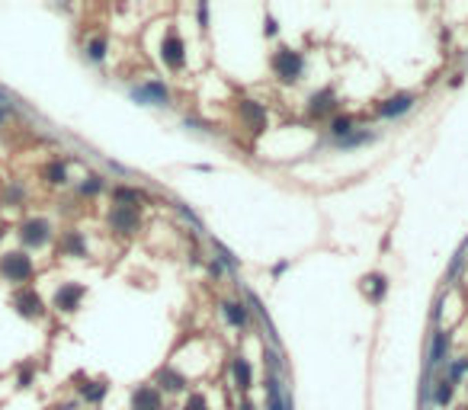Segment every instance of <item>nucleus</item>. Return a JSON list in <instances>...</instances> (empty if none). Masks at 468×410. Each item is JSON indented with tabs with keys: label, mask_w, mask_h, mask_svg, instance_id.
I'll list each match as a JSON object with an SVG mask.
<instances>
[{
	"label": "nucleus",
	"mask_w": 468,
	"mask_h": 410,
	"mask_svg": "<svg viewBox=\"0 0 468 410\" xmlns=\"http://www.w3.org/2000/svg\"><path fill=\"white\" fill-rule=\"evenodd\" d=\"M222 272H225V270H222V263H218V260L209 263V276H212V279H222Z\"/></svg>",
	"instance_id": "35"
},
{
	"label": "nucleus",
	"mask_w": 468,
	"mask_h": 410,
	"mask_svg": "<svg viewBox=\"0 0 468 410\" xmlns=\"http://www.w3.org/2000/svg\"><path fill=\"white\" fill-rule=\"evenodd\" d=\"M263 388H266V410H286V391H282V385H279V375L266 372Z\"/></svg>",
	"instance_id": "21"
},
{
	"label": "nucleus",
	"mask_w": 468,
	"mask_h": 410,
	"mask_svg": "<svg viewBox=\"0 0 468 410\" xmlns=\"http://www.w3.org/2000/svg\"><path fill=\"white\" fill-rule=\"evenodd\" d=\"M375 135L372 131H353L350 138H343V141H337L340 148H359V144H365V141H372Z\"/></svg>",
	"instance_id": "30"
},
{
	"label": "nucleus",
	"mask_w": 468,
	"mask_h": 410,
	"mask_svg": "<svg viewBox=\"0 0 468 410\" xmlns=\"http://www.w3.org/2000/svg\"><path fill=\"white\" fill-rule=\"evenodd\" d=\"M141 202H148V193L138 186H113V205H129V208H141Z\"/></svg>",
	"instance_id": "20"
},
{
	"label": "nucleus",
	"mask_w": 468,
	"mask_h": 410,
	"mask_svg": "<svg viewBox=\"0 0 468 410\" xmlns=\"http://www.w3.org/2000/svg\"><path fill=\"white\" fill-rule=\"evenodd\" d=\"M32 382H36V365L23 363L17 369V388H32Z\"/></svg>",
	"instance_id": "28"
},
{
	"label": "nucleus",
	"mask_w": 468,
	"mask_h": 410,
	"mask_svg": "<svg viewBox=\"0 0 468 410\" xmlns=\"http://www.w3.org/2000/svg\"><path fill=\"white\" fill-rule=\"evenodd\" d=\"M237 116L247 122V129H251L253 135H260V131L266 129V109H263L257 100H251V96H241V100H237Z\"/></svg>",
	"instance_id": "9"
},
{
	"label": "nucleus",
	"mask_w": 468,
	"mask_h": 410,
	"mask_svg": "<svg viewBox=\"0 0 468 410\" xmlns=\"http://www.w3.org/2000/svg\"><path fill=\"white\" fill-rule=\"evenodd\" d=\"M131 100H138L141 106H170V90L160 80H148L131 90Z\"/></svg>",
	"instance_id": "8"
},
{
	"label": "nucleus",
	"mask_w": 468,
	"mask_h": 410,
	"mask_svg": "<svg viewBox=\"0 0 468 410\" xmlns=\"http://www.w3.org/2000/svg\"><path fill=\"white\" fill-rule=\"evenodd\" d=\"M106 189V180L100 177V173H87L81 183H77V196H84V199H96L100 193Z\"/></svg>",
	"instance_id": "23"
},
{
	"label": "nucleus",
	"mask_w": 468,
	"mask_h": 410,
	"mask_svg": "<svg viewBox=\"0 0 468 410\" xmlns=\"http://www.w3.org/2000/svg\"><path fill=\"white\" fill-rule=\"evenodd\" d=\"M58 253H61V257L84 260V257H87V237H84V231H77V228H65V231H61V237H58Z\"/></svg>",
	"instance_id": "10"
},
{
	"label": "nucleus",
	"mask_w": 468,
	"mask_h": 410,
	"mask_svg": "<svg viewBox=\"0 0 468 410\" xmlns=\"http://www.w3.org/2000/svg\"><path fill=\"white\" fill-rule=\"evenodd\" d=\"M276 29H279V26H276V19H273V17H266V19H263V36H266V39H273V36H276Z\"/></svg>",
	"instance_id": "34"
},
{
	"label": "nucleus",
	"mask_w": 468,
	"mask_h": 410,
	"mask_svg": "<svg viewBox=\"0 0 468 410\" xmlns=\"http://www.w3.org/2000/svg\"><path fill=\"white\" fill-rule=\"evenodd\" d=\"M465 372H468V356H465V359H459V363H452L449 378H452V382H459V375H465Z\"/></svg>",
	"instance_id": "32"
},
{
	"label": "nucleus",
	"mask_w": 468,
	"mask_h": 410,
	"mask_svg": "<svg viewBox=\"0 0 468 410\" xmlns=\"http://www.w3.org/2000/svg\"><path fill=\"white\" fill-rule=\"evenodd\" d=\"M131 410H164V398L154 385H138L131 391Z\"/></svg>",
	"instance_id": "14"
},
{
	"label": "nucleus",
	"mask_w": 468,
	"mask_h": 410,
	"mask_svg": "<svg viewBox=\"0 0 468 410\" xmlns=\"http://www.w3.org/2000/svg\"><path fill=\"white\" fill-rule=\"evenodd\" d=\"M154 388H158V391H167V394L187 391V375L177 372L173 365H160L158 375H154Z\"/></svg>",
	"instance_id": "13"
},
{
	"label": "nucleus",
	"mask_w": 468,
	"mask_h": 410,
	"mask_svg": "<svg viewBox=\"0 0 468 410\" xmlns=\"http://www.w3.org/2000/svg\"><path fill=\"white\" fill-rule=\"evenodd\" d=\"M87 289L81 285V282H61L55 289V295H52V308H55L58 314H74L77 308H81V301H84Z\"/></svg>",
	"instance_id": "7"
},
{
	"label": "nucleus",
	"mask_w": 468,
	"mask_h": 410,
	"mask_svg": "<svg viewBox=\"0 0 468 410\" xmlns=\"http://www.w3.org/2000/svg\"><path fill=\"white\" fill-rule=\"evenodd\" d=\"M334 109H337V94H334V87H324V90L308 96V119H324V116H330Z\"/></svg>",
	"instance_id": "12"
},
{
	"label": "nucleus",
	"mask_w": 468,
	"mask_h": 410,
	"mask_svg": "<svg viewBox=\"0 0 468 410\" xmlns=\"http://www.w3.org/2000/svg\"><path fill=\"white\" fill-rule=\"evenodd\" d=\"M160 61H164L170 71H183V65H187V45H183V39H180V32L173 26L160 39Z\"/></svg>",
	"instance_id": "6"
},
{
	"label": "nucleus",
	"mask_w": 468,
	"mask_h": 410,
	"mask_svg": "<svg viewBox=\"0 0 468 410\" xmlns=\"http://www.w3.org/2000/svg\"><path fill=\"white\" fill-rule=\"evenodd\" d=\"M353 125H356V119L350 116V112L334 116V119H330V135H334L337 141H343V138H350V135H353Z\"/></svg>",
	"instance_id": "26"
},
{
	"label": "nucleus",
	"mask_w": 468,
	"mask_h": 410,
	"mask_svg": "<svg viewBox=\"0 0 468 410\" xmlns=\"http://www.w3.org/2000/svg\"><path fill=\"white\" fill-rule=\"evenodd\" d=\"M363 292L372 305H379L388 295V279H385L382 272H369V276H363Z\"/></svg>",
	"instance_id": "19"
},
{
	"label": "nucleus",
	"mask_w": 468,
	"mask_h": 410,
	"mask_svg": "<svg viewBox=\"0 0 468 410\" xmlns=\"http://www.w3.org/2000/svg\"><path fill=\"white\" fill-rule=\"evenodd\" d=\"M10 308H13V314L23 317V321H42L48 314V305L45 299L39 295L32 285H23V289L13 292V299H10Z\"/></svg>",
	"instance_id": "4"
},
{
	"label": "nucleus",
	"mask_w": 468,
	"mask_h": 410,
	"mask_svg": "<svg viewBox=\"0 0 468 410\" xmlns=\"http://www.w3.org/2000/svg\"><path fill=\"white\" fill-rule=\"evenodd\" d=\"M414 102H417V96L414 94H394V96H388V100L379 102L375 112H379L382 119H398V116H404V112L414 109Z\"/></svg>",
	"instance_id": "11"
},
{
	"label": "nucleus",
	"mask_w": 468,
	"mask_h": 410,
	"mask_svg": "<svg viewBox=\"0 0 468 410\" xmlns=\"http://www.w3.org/2000/svg\"><path fill=\"white\" fill-rule=\"evenodd\" d=\"M67 180H71V173H67V160L55 158L42 167V183H48V186H67Z\"/></svg>",
	"instance_id": "18"
},
{
	"label": "nucleus",
	"mask_w": 468,
	"mask_h": 410,
	"mask_svg": "<svg viewBox=\"0 0 468 410\" xmlns=\"http://www.w3.org/2000/svg\"><path fill=\"white\" fill-rule=\"evenodd\" d=\"M446 356H449V330H436L430 346V369L446 363Z\"/></svg>",
	"instance_id": "22"
},
{
	"label": "nucleus",
	"mask_w": 468,
	"mask_h": 410,
	"mask_svg": "<svg viewBox=\"0 0 468 410\" xmlns=\"http://www.w3.org/2000/svg\"><path fill=\"white\" fill-rule=\"evenodd\" d=\"M77 391H81V401L84 404H103L106 394H109V382L106 378H87L84 385H77Z\"/></svg>",
	"instance_id": "15"
},
{
	"label": "nucleus",
	"mask_w": 468,
	"mask_h": 410,
	"mask_svg": "<svg viewBox=\"0 0 468 410\" xmlns=\"http://www.w3.org/2000/svg\"><path fill=\"white\" fill-rule=\"evenodd\" d=\"M36 276V263L26 250H3L0 253V279L10 282L13 289H23L29 285Z\"/></svg>",
	"instance_id": "2"
},
{
	"label": "nucleus",
	"mask_w": 468,
	"mask_h": 410,
	"mask_svg": "<svg viewBox=\"0 0 468 410\" xmlns=\"http://www.w3.org/2000/svg\"><path fill=\"white\" fill-rule=\"evenodd\" d=\"M106 224H109V231L122 234V237H131V234H138V228H141V208L113 205V208L106 212Z\"/></svg>",
	"instance_id": "5"
},
{
	"label": "nucleus",
	"mask_w": 468,
	"mask_h": 410,
	"mask_svg": "<svg viewBox=\"0 0 468 410\" xmlns=\"http://www.w3.org/2000/svg\"><path fill=\"white\" fill-rule=\"evenodd\" d=\"M270 67L273 74L279 77L282 84H295V80H301V74H305V55L301 52H295V48H276L270 58Z\"/></svg>",
	"instance_id": "3"
},
{
	"label": "nucleus",
	"mask_w": 468,
	"mask_h": 410,
	"mask_svg": "<svg viewBox=\"0 0 468 410\" xmlns=\"http://www.w3.org/2000/svg\"><path fill=\"white\" fill-rule=\"evenodd\" d=\"M237 410H257V407H253L251 401H241V407H237Z\"/></svg>",
	"instance_id": "37"
},
{
	"label": "nucleus",
	"mask_w": 468,
	"mask_h": 410,
	"mask_svg": "<svg viewBox=\"0 0 468 410\" xmlns=\"http://www.w3.org/2000/svg\"><path fill=\"white\" fill-rule=\"evenodd\" d=\"M465 388H468V385H465Z\"/></svg>",
	"instance_id": "38"
},
{
	"label": "nucleus",
	"mask_w": 468,
	"mask_h": 410,
	"mask_svg": "<svg viewBox=\"0 0 468 410\" xmlns=\"http://www.w3.org/2000/svg\"><path fill=\"white\" fill-rule=\"evenodd\" d=\"M183 410H209V398L202 391H189L187 401H183Z\"/></svg>",
	"instance_id": "29"
},
{
	"label": "nucleus",
	"mask_w": 468,
	"mask_h": 410,
	"mask_svg": "<svg viewBox=\"0 0 468 410\" xmlns=\"http://www.w3.org/2000/svg\"><path fill=\"white\" fill-rule=\"evenodd\" d=\"M17 237H19V250H45L48 244L55 241V224L48 222L45 215H29L17 224Z\"/></svg>",
	"instance_id": "1"
},
{
	"label": "nucleus",
	"mask_w": 468,
	"mask_h": 410,
	"mask_svg": "<svg viewBox=\"0 0 468 410\" xmlns=\"http://www.w3.org/2000/svg\"><path fill=\"white\" fill-rule=\"evenodd\" d=\"M106 52H109V39L106 36H94L87 42V61H94V65H103L106 61Z\"/></svg>",
	"instance_id": "25"
},
{
	"label": "nucleus",
	"mask_w": 468,
	"mask_h": 410,
	"mask_svg": "<svg viewBox=\"0 0 468 410\" xmlns=\"http://www.w3.org/2000/svg\"><path fill=\"white\" fill-rule=\"evenodd\" d=\"M7 122H10V109L7 106H0V131L7 129Z\"/></svg>",
	"instance_id": "36"
},
{
	"label": "nucleus",
	"mask_w": 468,
	"mask_h": 410,
	"mask_svg": "<svg viewBox=\"0 0 468 410\" xmlns=\"http://www.w3.org/2000/svg\"><path fill=\"white\" fill-rule=\"evenodd\" d=\"M196 17H199V29L206 32V29H209V7H206V3H202V7H196Z\"/></svg>",
	"instance_id": "33"
},
{
	"label": "nucleus",
	"mask_w": 468,
	"mask_h": 410,
	"mask_svg": "<svg viewBox=\"0 0 468 410\" xmlns=\"http://www.w3.org/2000/svg\"><path fill=\"white\" fill-rule=\"evenodd\" d=\"M231 378H234V388L241 394H247L253 388V369L244 356H234L231 359Z\"/></svg>",
	"instance_id": "16"
},
{
	"label": "nucleus",
	"mask_w": 468,
	"mask_h": 410,
	"mask_svg": "<svg viewBox=\"0 0 468 410\" xmlns=\"http://www.w3.org/2000/svg\"><path fill=\"white\" fill-rule=\"evenodd\" d=\"M222 314L234 330H247V324H251V311L244 301H222Z\"/></svg>",
	"instance_id": "17"
},
{
	"label": "nucleus",
	"mask_w": 468,
	"mask_h": 410,
	"mask_svg": "<svg viewBox=\"0 0 468 410\" xmlns=\"http://www.w3.org/2000/svg\"><path fill=\"white\" fill-rule=\"evenodd\" d=\"M263 359H266V365H270V372H273V375H279L282 359H279V353H276V349H266V353H263Z\"/></svg>",
	"instance_id": "31"
},
{
	"label": "nucleus",
	"mask_w": 468,
	"mask_h": 410,
	"mask_svg": "<svg viewBox=\"0 0 468 410\" xmlns=\"http://www.w3.org/2000/svg\"><path fill=\"white\" fill-rule=\"evenodd\" d=\"M23 202H26V189L19 186V183H10V186L3 189V205H10V208H19Z\"/></svg>",
	"instance_id": "27"
},
{
	"label": "nucleus",
	"mask_w": 468,
	"mask_h": 410,
	"mask_svg": "<svg viewBox=\"0 0 468 410\" xmlns=\"http://www.w3.org/2000/svg\"><path fill=\"white\" fill-rule=\"evenodd\" d=\"M452 398H456V382L452 378H440L436 388H433V404L436 407H449Z\"/></svg>",
	"instance_id": "24"
}]
</instances>
